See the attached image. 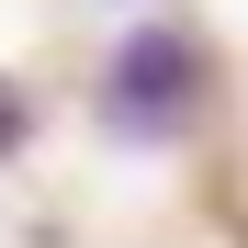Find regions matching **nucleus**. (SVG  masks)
<instances>
[{
    "label": "nucleus",
    "instance_id": "nucleus-1",
    "mask_svg": "<svg viewBox=\"0 0 248 248\" xmlns=\"http://www.w3.org/2000/svg\"><path fill=\"white\" fill-rule=\"evenodd\" d=\"M102 113H113V136H181V124L203 113V46L170 34V23H136V34L113 46Z\"/></svg>",
    "mask_w": 248,
    "mask_h": 248
},
{
    "label": "nucleus",
    "instance_id": "nucleus-2",
    "mask_svg": "<svg viewBox=\"0 0 248 248\" xmlns=\"http://www.w3.org/2000/svg\"><path fill=\"white\" fill-rule=\"evenodd\" d=\"M12 136H23V91L0 79V147H12Z\"/></svg>",
    "mask_w": 248,
    "mask_h": 248
}]
</instances>
